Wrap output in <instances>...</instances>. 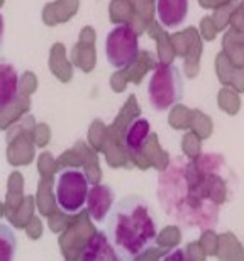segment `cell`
<instances>
[{"label": "cell", "instance_id": "5", "mask_svg": "<svg viewBox=\"0 0 244 261\" xmlns=\"http://www.w3.org/2000/svg\"><path fill=\"white\" fill-rule=\"evenodd\" d=\"M139 56V38L129 24H117L105 38V58L114 70H126Z\"/></svg>", "mask_w": 244, "mask_h": 261}, {"label": "cell", "instance_id": "9", "mask_svg": "<svg viewBox=\"0 0 244 261\" xmlns=\"http://www.w3.org/2000/svg\"><path fill=\"white\" fill-rule=\"evenodd\" d=\"M188 0H156L158 20L166 29H178L188 15Z\"/></svg>", "mask_w": 244, "mask_h": 261}, {"label": "cell", "instance_id": "6", "mask_svg": "<svg viewBox=\"0 0 244 261\" xmlns=\"http://www.w3.org/2000/svg\"><path fill=\"white\" fill-rule=\"evenodd\" d=\"M114 205H116V190L111 185L97 184L90 187L87 198V211L93 222H105V219L112 212Z\"/></svg>", "mask_w": 244, "mask_h": 261}, {"label": "cell", "instance_id": "4", "mask_svg": "<svg viewBox=\"0 0 244 261\" xmlns=\"http://www.w3.org/2000/svg\"><path fill=\"white\" fill-rule=\"evenodd\" d=\"M90 181L82 168L61 170L55 180V200L56 205L66 216H76L87 207Z\"/></svg>", "mask_w": 244, "mask_h": 261}, {"label": "cell", "instance_id": "11", "mask_svg": "<svg viewBox=\"0 0 244 261\" xmlns=\"http://www.w3.org/2000/svg\"><path fill=\"white\" fill-rule=\"evenodd\" d=\"M17 256V234L9 224L0 221V261H15Z\"/></svg>", "mask_w": 244, "mask_h": 261}, {"label": "cell", "instance_id": "2", "mask_svg": "<svg viewBox=\"0 0 244 261\" xmlns=\"http://www.w3.org/2000/svg\"><path fill=\"white\" fill-rule=\"evenodd\" d=\"M103 234L127 261L151 249L158 241V221L149 203L131 195L116 203L105 219Z\"/></svg>", "mask_w": 244, "mask_h": 261}, {"label": "cell", "instance_id": "12", "mask_svg": "<svg viewBox=\"0 0 244 261\" xmlns=\"http://www.w3.org/2000/svg\"><path fill=\"white\" fill-rule=\"evenodd\" d=\"M159 261H194V259L188 256V253L183 248H175L168 254H165Z\"/></svg>", "mask_w": 244, "mask_h": 261}, {"label": "cell", "instance_id": "1", "mask_svg": "<svg viewBox=\"0 0 244 261\" xmlns=\"http://www.w3.org/2000/svg\"><path fill=\"white\" fill-rule=\"evenodd\" d=\"M237 194V176L219 153L170 160L159 173L158 197L166 214L188 231H207Z\"/></svg>", "mask_w": 244, "mask_h": 261}, {"label": "cell", "instance_id": "7", "mask_svg": "<svg viewBox=\"0 0 244 261\" xmlns=\"http://www.w3.org/2000/svg\"><path fill=\"white\" fill-rule=\"evenodd\" d=\"M20 92V75L14 63L0 58V111L17 100Z\"/></svg>", "mask_w": 244, "mask_h": 261}, {"label": "cell", "instance_id": "10", "mask_svg": "<svg viewBox=\"0 0 244 261\" xmlns=\"http://www.w3.org/2000/svg\"><path fill=\"white\" fill-rule=\"evenodd\" d=\"M149 134H151V124L146 117L132 119L124 133V148L131 154L141 153L144 146L148 144Z\"/></svg>", "mask_w": 244, "mask_h": 261}, {"label": "cell", "instance_id": "13", "mask_svg": "<svg viewBox=\"0 0 244 261\" xmlns=\"http://www.w3.org/2000/svg\"><path fill=\"white\" fill-rule=\"evenodd\" d=\"M4 39H5V20L4 15L0 14V53L4 51Z\"/></svg>", "mask_w": 244, "mask_h": 261}, {"label": "cell", "instance_id": "8", "mask_svg": "<svg viewBox=\"0 0 244 261\" xmlns=\"http://www.w3.org/2000/svg\"><path fill=\"white\" fill-rule=\"evenodd\" d=\"M82 261H127L112 246L103 231L95 232L88 239L82 253Z\"/></svg>", "mask_w": 244, "mask_h": 261}, {"label": "cell", "instance_id": "3", "mask_svg": "<svg viewBox=\"0 0 244 261\" xmlns=\"http://www.w3.org/2000/svg\"><path fill=\"white\" fill-rule=\"evenodd\" d=\"M146 92L149 106L156 112H166L180 103L185 95V82L180 68L173 63L156 65L148 80Z\"/></svg>", "mask_w": 244, "mask_h": 261}]
</instances>
